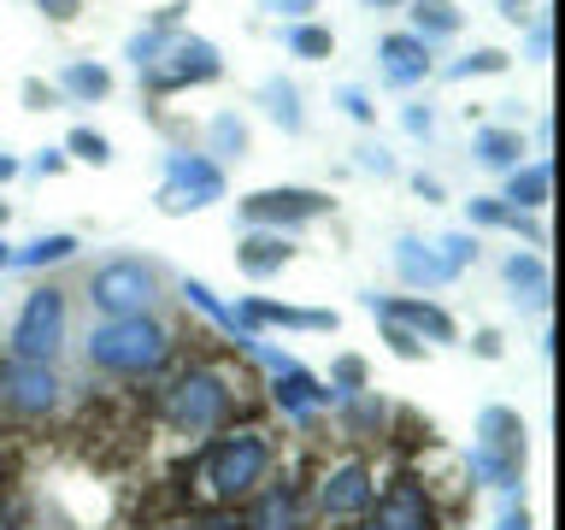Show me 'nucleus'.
<instances>
[{
    "mask_svg": "<svg viewBox=\"0 0 565 530\" xmlns=\"http://www.w3.org/2000/svg\"><path fill=\"white\" fill-rule=\"evenodd\" d=\"M171 336L153 325V318H106V325L88 336V360L100 371H118V378H141V371H153L166 360Z\"/></svg>",
    "mask_w": 565,
    "mask_h": 530,
    "instance_id": "obj_1",
    "label": "nucleus"
},
{
    "mask_svg": "<svg viewBox=\"0 0 565 530\" xmlns=\"http://www.w3.org/2000/svg\"><path fill=\"white\" fill-rule=\"evenodd\" d=\"M265 466H271V448H265L259 431H230L206 448V489L218 501H242L265 484Z\"/></svg>",
    "mask_w": 565,
    "mask_h": 530,
    "instance_id": "obj_2",
    "label": "nucleus"
},
{
    "mask_svg": "<svg viewBox=\"0 0 565 530\" xmlns=\"http://www.w3.org/2000/svg\"><path fill=\"white\" fill-rule=\"evenodd\" d=\"M60 342H65V295L60 289H30L24 312H18V325H12V360L53 365Z\"/></svg>",
    "mask_w": 565,
    "mask_h": 530,
    "instance_id": "obj_3",
    "label": "nucleus"
},
{
    "mask_svg": "<svg viewBox=\"0 0 565 530\" xmlns=\"http://www.w3.org/2000/svg\"><path fill=\"white\" fill-rule=\"evenodd\" d=\"M224 413H230V389H224V378H212V371H189V378H177L171 395H166L171 431H189V436L218 431Z\"/></svg>",
    "mask_w": 565,
    "mask_h": 530,
    "instance_id": "obj_4",
    "label": "nucleus"
},
{
    "mask_svg": "<svg viewBox=\"0 0 565 530\" xmlns=\"http://www.w3.org/2000/svg\"><path fill=\"white\" fill-rule=\"evenodd\" d=\"M153 265H141V259H113V265H100L95 283H88V300H95L100 312H113V318H136L141 307L153 300Z\"/></svg>",
    "mask_w": 565,
    "mask_h": 530,
    "instance_id": "obj_5",
    "label": "nucleus"
},
{
    "mask_svg": "<svg viewBox=\"0 0 565 530\" xmlns=\"http://www.w3.org/2000/svg\"><path fill=\"white\" fill-rule=\"evenodd\" d=\"M0 401H7L18 418H47L53 406H60V378H53V365L12 360L0 371Z\"/></svg>",
    "mask_w": 565,
    "mask_h": 530,
    "instance_id": "obj_6",
    "label": "nucleus"
},
{
    "mask_svg": "<svg viewBox=\"0 0 565 530\" xmlns=\"http://www.w3.org/2000/svg\"><path fill=\"white\" fill-rule=\"evenodd\" d=\"M371 466L365 459H342V466L324 471V484H318V512L324 519H360V512L371 507Z\"/></svg>",
    "mask_w": 565,
    "mask_h": 530,
    "instance_id": "obj_7",
    "label": "nucleus"
},
{
    "mask_svg": "<svg viewBox=\"0 0 565 530\" xmlns=\"http://www.w3.org/2000/svg\"><path fill=\"white\" fill-rule=\"evenodd\" d=\"M371 501H377V530H436L430 495H424V484H413V477H401L388 495H371Z\"/></svg>",
    "mask_w": 565,
    "mask_h": 530,
    "instance_id": "obj_8",
    "label": "nucleus"
},
{
    "mask_svg": "<svg viewBox=\"0 0 565 530\" xmlns=\"http://www.w3.org/2000/svg\"><path fill=\"white\" fill-rule=\"evenodd\" d=\"M295 519H300L295 484H265L254 512H247V530H295Z\"/></svg>",
    "mask_w": 565,
    "mask_h": 530,
    "instance_id": "obj_9",
    "label": "nucleus"
},
{
    "mask_svg": "<svg viewBox=\"0 0 565 530\" xmlns=\"http://www.w3.org/2000/svg\"><path fill=\"white\" fill-rule=\"evenodd\" d=\"M395 318H406V325H418V330H430L436 342H454V325H448V312H436V307H413V300H406V307H388Z\"/></svg>",
    "mask_w": 565,
    "mask_h": 530,
    "instance_id": "obj_10",
    "label": "nucleus"
},
{
    "mask_svg": "<svg viewBox=\"0 0 565 530\" xmlns=\"http://www.w3.org/2000/svg\"><path fill=\"white\" fill-rule=\"evenodd\" d=\"M289 259V247L282 242H247V254H242V272H254V277H265L271 265H282Z\"/></svg>",
    "mask_w": 565,
    "mask_h": 530,
    "instance_id": "obj_11",
    "label": "nucleus"
},
{
    "mask_svg": "<svg viewBox=\"0 0 565 530\" xmlns=\"http://www.w3.org/2000/svg\"><path fill=\"white\" fill-rule=\"evenodd\" d=\"M335 383H342V389H360V383H365V365H360V360H335Z\"/></svg>",
    "mask_w": 565,
    "mask_h": 530,
    "instance_id": "obj_12",
    "label": "nucleus"
},
{
    "mask_svg": "<svg viewBox=\"0 0 565 530\" xmlns=\"http://www.w3.org/2000/svg\"><path fill=\"white\" fill-rule=\"evenodd\" d=\"M477 353H483V360H494V353H501V336L483 330V336H477Z\"/></svg>",
    "mask_w": 565,
    "mask_h": 530,
    "instance_id": "obj_13",
    "label": "nucleus"
},
{
    "mask_svg": "<svg viewBox=\"0 0 565 530\" xmlns=\"http://www.w3.org/2000/svg\"><path fill=\"white\" fill-rule=\"evenodd\" d=\"M501 530H530V524H524V512H507V519H501Z\"/></svg>",
    "mask_w": 565,
    "mask_h": 530,
    "instance_id": "obj_14",
    "label": "nucleus"
},
{
    "mask_svg": "<svg viewBox=\"0 0 565 530\" xmlns=\"http://www.w3.org/2000/svg\"><path fill=\"white\" fill-rule=\"evenodd\" d=\"M360 530H377V524H360Z\"/></svg>",
    "mask_w": 565,
    "mask_h": 530,
    "instance_id": "obj_15",
    "label": "nucleus"
}]
</instances>
